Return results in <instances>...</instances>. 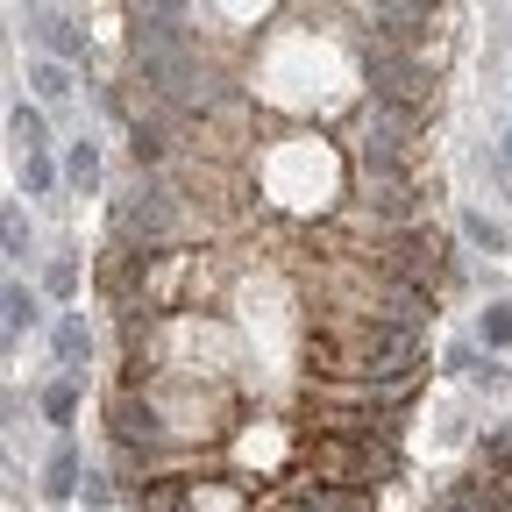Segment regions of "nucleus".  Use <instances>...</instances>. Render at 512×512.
<instances>
[{
	"label": "nucleus",
	"instance_id": "27",
	"mask_svg": "<svg viewBox=\"0 0 512 512\" xmlns=\"http://www.w3.org/2000/svg\"><path fill=\"white\" fill-rule=\"evenodd\" d=\"M441 363H448V370H456V377H477V370H484V356H477L470 342H456V349H448Z\"/></svg>",
	"mask_w": 512,
	"mask_h": 512
},
{
	"label": "nucleus",
	"instance_id": "22",
	"mask_svg": "<svg viewBox=\"0 0 512 512\" xmlns=\"http://www.w3.org/2000/svg\"><path fill=\"white\" fill-rule=\"evenodd\" d=\"M43 413H50L57 427H72V420H79V384H50V392H43Z\"/></svg>",
	"mask_w": 512,
	"mask_h": 512
},
{
	"label": "nucleus",
	"instance_id": "28",
	"mask_svg": "<svg viewBox=\"0 0 512 512\" xmlns=\"http://www.w3.org/2000/svg\"><path fill=\"white\" fill-rule=\"evenodd\" d=\"M143 15H171V22H185V0H136Z\"/></svg>",
	"mask_w": 512,
	"mask_h": 512
},
{
	"label": "nucleus",
	"instance_id": "3",
	"mask_svg": "<svg viewBox=\"0 0 512 512\" xmlns=\"http://www.w3.org/2000/svg\"><path fill=\"white\" fill-rule=\"evenodd\" d=\"M164 235H171V185L164 178H136L114 200V242H121V256H157Z\"/></svg>",
	"mask_w": 512,
	"mask_h": 512
},
{
	"label": "nucleus",
	"instance_id": "21",
	"mask_svg": "<svg viewBox=\"0 0 512 512\" xmlns=\"http://www.w3.org/2000/svg\"><path fill=\"white\" fill-rule=\"evenodd\" d=\"M477 335H484V349H512V306H484Z\"/></svg>",
	"mask_w": 512,
	"mask_h": 512
},
{
	"label": "nucleus",
	"instance_id": "1",
	"mask_svg": "<svg viewBox=\"0 0 512 512\" xmlns=\"http://www.w3.org/2000/svg\"><path fill=\"white\" fill-rule=\"evenodd\" d=\"M427 363V335L399 328V320L370 313H328L306 335V370L313 384H406Z\"/></svg>",
	"mask_w": 512,
	"mask_h": 512
},
{
	"label": "nucleus",
	"instance_id": "6",
	"mask_svg": "<svg viewBox=\"0 0 512 512\" xmlns=\"http://www.w3.org/2000/svg\"><path fill=\"white\" fill-rule=\"evenodd\" d=\"M107 427H114V441H121V448H143V456H164V448H171V420H164V406L143 392V384L114 392Z\"/></svg>",
	"mask_w": 512,
	"mask_h": 512
},
{
	"label": "nucleus",
	"instance_id": "15",
	"mask_svg": "<svg viewBox=\"0 0 512 512\" xmlns=\"http://www.w3.org/2000/svg\"><path fill=\"white\" fill-rule=\"evenodd\" d=\"M0 306H8V342H22L29 328H36V313H43V299L22 285V278H8V292H0Z\"/></svg>",
	"mask_w": 512,
	"mask_h": 512
},
{
	"label": "nucleus",
	"instance_id": "9",
	"mask_svg": "<svg viewBox=\"0 0 512 512\" xmlns=\"http://www.w3.org/2000/svg\"><path fill=\"white\" fill-rule=\"evenodd\" d=\"M292 498L306 505V512H377V498L370 491H356V484H292Z\"/></svg>",
	"mask_w": 512,
	"mask_h": 512
},
{
	"label": "nucleus",
	"instance_id": "25",
	"mask_svg": "<svg viewBox=\"0 0 512 512\" xmlns=\"http://www.w3.org/2000/svg\"><path fill=\"white\" fill-rule=\"evenodd\" d=\"M57 185V164L50 157H22V192H50Z\"/></svg>",
	"mask_w": 512,
	"mask_h": 512
},
{
	"label": "nucleus",
	"instance_id": "8",
	"mask_svg": "<svg viewBox=\"0 0 512 512\" xmlns=\"http://www.w3.org/2000/svg\"><path fill=\"white\" fill-rule=\"evenodd\" d=\"M150 50H200L192 43L185 22L171 15H143V8H128V57H150Z\"/></svg>",
	"mask_w": 512,
	"mask_h": 512
},
{
	"label": "nucleus",
	"instance_id": "5",
	"mask_svg": "<svg viewBox=\"0 0 512 512\" xmlns=\"http://www.w3.org/2000/svg\"><path fill=\"white\" fill-rule=\"evenodd\" d=\"M413 128H420V114L370 100V107L356 114V128H349V150H356V164H406V143H413Z\"/></svg>",
	"mask_w": 512,
	"mask_h": 512
},
{
	"label": "nucleus",
	"instance_id": "26",
	"mask_svg": "<svg viewBox=\"0 0 512 512\" xmlns=\"http://www.w3.org/2000/svg\"><path fill=\"white\" fill-rule=\"evenodd\" d=\"M79 505H93V512H100V505H114V477H93V470H86V484H79Z\"/></svg>",
	"mask_w": 512,
	"mask_h": 512
},
{
	"label": "nucleus",
	"instance_id": "24",
	"mask_svg": "<svg viewBox=\"0 0 512 512\" xmlns=\"http://www.w3.org/2000/svg\"><path fill=\"white\" fill-rule=\"evenodd\" d=\"M0 242H8V256H15V264L29 256V221H22V207H8V221H0Z\"/></svg>",
	"mask_w": 512,
	"mask_h": 512
},
{
	"label": "nucleus",
	"instance_id": "14",
	"mask_svg": "<svg viewBox=\"0 0 512 512\" xmlns=\"http://www.w3.org/2000/svg\"><path fill=\"white\" fill-rule=\"evenodd\" d=\"M36 29H43L50 57H64V64L86 57V29H79V22H64V15H43V8H36Z\"/></svg>",
	"mask_w": 512,
	"mask_h": 512
},
{
	"label": "nucleus",
	"instance_id": "4",
	"mask_svg": "<svg viewBox=\"0 0 512 512\" xmlns=\"http://www.w3.org/2000/svg\"><path fill=\"white\" fill-rule=\"evenodd\" d=\"M370 100L406 107V114H427V107H434V72H427L413 50H384V43H370Z\"/></svg>",
	"mask_w": 512,
	"mask_h": 512
},
{
	"label": "nucleus",
	"instance_id": "17",
	"mask_svg": "<svg viewBox=\"0 0 512 512\" xmlns=\"http://www.w3.org/2000/svg\"><path fill=\"white\" fill-rule=\"evenodd\" d=\"M477 463H484V477H505L512 470V427H484L477 434Z\"/></svg>",
	"mask_w": 512,
	"mask_h": 512
},
{
	"label": "nucleus",
	"instance_id": "10",
	"mask_svg": "<svg viewBox=\"0 0 512 512\" xmlns=\"http://www.w3.org/2000/svg\"><path fill=\"white\" fill-rule=\"evenodd\" d=\"M434 512H505V505H498L491 477H456V484H441Z\"/></svg>",
	"mask_w": 512,
	"mask_h": 512
},
{
	"label": "nucleus",
	"instance_id": "29",
	"mask_svg": "<svg viewBox=\"0 0 512 512\" xmlns=\"http://www.w3.org/2000/svg\"><path fill=\"white\" fill-rule=\"evenodd\" d=\"M498 150H505V164H512V128H505V143H498Z\"/></svg>",
	"mask_w": 512,
	"mask_h": 512
},
{
	"label": "nucleus",
	"instance_id": "11",
	"mask_svg": "<svg viewBox=\"0 0 512 512\" xmlns=\"http://www.w3.org/2000/svg\"><path fill=\"white\" fill-rule=\"evenodd\" d=\"M50 342H57V363L79 377V370H86V356H93V328H86V313H64Z\"/></svg>",
	"mask_w": 512,
	"mask_h": 512
},
{
	"label": "nucleus",
	"instance_id": "12",
	"mask_svg": "<svg viewBox=\"0 0 512 512\" xmlns=\"http://www.w3.org/2000/svg\"><path fill=\"white\" fill-rule=\"evenodd\" d=\"M79 484H86V463H79V448L64 441L57 456L43 463V491H50V498H79Z\"/></svg>",
	"mask_w": 512,
	"mask_h": 512
},
{
	"label": "nucleus",
	"instance_id": "16",
	"mask_svg": "<svg viewBox=\"0 0 512 512\" xmlns=\"http://www.w3.org/2000/svg\"><path fill=\"white\" fill-rule=\"evenodd\" d=\"M64 178H72L79 192H93V185H100V143H93V136H79L72 150H64Z\"/></svg>",
	"mask_w": 512,
	"mask_h": 512
},
{
	"label": "nucleus",
	"instance_id": "19",
	"mask_svg": "<svg viewBox=\"0 0 512 512\" xmlns=\"http://www.w3.org/2000/svg\"><path fill=\"white\" fill-rule=\"evenodd\" d=\"M463 235H470V249H484V256H505V242H512L505 221H491V214H477V207L463 214Z\"/></svg>",
	"mask_w": 512,
	"mask_h": 512
},
{
	"label": "nucleus",
	"instance_id": "2",
	"mask_svg": "<svg viewBox=\"0 0 512 512\" xmlns=\"http://www.w3.org/2000/svg\"><path fill=\"white\" fill-rule=\"evenodd\" d=\"M370 271H384V278H399V285H413V292H448L456 285V264H448V242L434 235V228H399L384 249H370Z\"/></svg>",
	"mask_w": 512,
	"mask_h": 512
},
{
	"label": "nucleus",
	"instance_id": "13",
	"mask_svg": "<svg viewBox=\"0 0 512 512\" xmlns=\"http://www.w3.org/2000/svg\"><path fill=\"white\" fill-rule=\"evenodd\" d=\"M8 136H15V150H22V157H43V150H50V121H43V107H29V100H22V107L8 114Z\"/></svg>",
	"mask_w": 512,
	"mask_h": 512
},
{
	"label": "nucleus",
	"instance_id": "23",
	"mask_svg": "<svg viewBox=\"0 0 512 512\" xmlns=\"http://www.w3.org/2000/svg\"><path fill=\"white\" fill-rule=\"evenodd\" d=\"M43 292L50 299H79V264H72V256H57V264L43 271Z\"/></svg>",
	"mask_w": 512,
	"mask_h": 512
},
{
	"label": "nucleus",
	"instance_id": "20",
	"mask_svg": "<svg viewBox=\"0 0 512 512\" xmlns=\"http://www.w3.org/2000/svg\"><path fill=\"white\" fill-rule=\"evenodd\" d=\"M136 512H185V484H178V477L143 484V491H136Z\"/></svg>",
	"mask_w": 512,
	"mask_h": 512
},
{
	"label": "nucleus",
	"instance_id": "18",
	"mask_svg": "<svg viewBox=\"0 0 512 512\" xmlns=\"http://www.w3.org/2000/svg\"><path fill=\"white\" fill-rule=\"evenodd\" d=\"M29 86H36L43 100H72V72H64V57H36V64H29Z\"/></svg>",
	"mask_w": 512,
	"mask_h": 512
},
{
	"label": "nucleus",
	"instance_id": "7",
	"mask_svg": "<svg viewBox=\"0 0 512 512\" xmlns=\"http://www.w3.org/2000/svg\"><path fill=\"white\" fill-rule=\"evenodd\" d=\"M185 512H271V498H256L242 477H207L185 484Z\"/></svg>",
	"mask_w": 512,
	"mask_h": 512
}]
</instances>
